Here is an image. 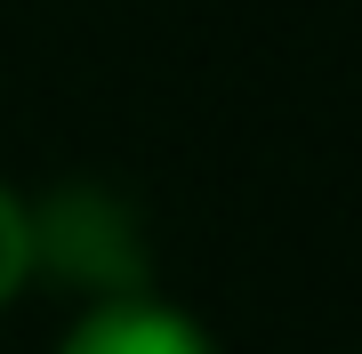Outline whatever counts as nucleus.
Listing matches in <instances>:
<instances>
[{
    "instance_id": "f03ea898",
    "label": "nucleus",
    "mask_w": 362,
    "mask_h": 354,
    "mask_svg": "<svg viewBox=\"0 0 362 354\" xmlns=\"http://www.w3.org/2000/svg\"><path fill=\"white\" fill-rule=\"evenodd\" d=\"M57 354H209V338L161 298H97V314L73 322Z\"/></svg>"
},
{
    "instance_id": "f257e3e1",
    "label": "nucleus",
    "mask_w": 362,
    "mask_h": 354,
    "mask_svg": "<svg viewBox=\"0 0 362 354\" xmlns=\"http://www.w3.org/2000/svg\"><path fill=\"white\" fill-rule=\"evenodd\" d=\"M25 225H33V266L97 290V298H137V225H129V210H121L113 194L65 185V194H49V210L25 218Z\"/></svg>"
},
{
    "instance_id": "7ed1b4c3",
    "label": "nucleus",
    "mask_w": 362,
    "mask_h": 354,
    "mask_svg": "<svg viewBox=\"0 0 362 354\" xmlns=\"http://www.w3.org/2000/svg\"><path fill=\"white\" fill-rule=\"evenodd\" d=\"M25 218H33V210L0 185V306L33 282V225H25Z\"/></svg>"
}]
</instances>
